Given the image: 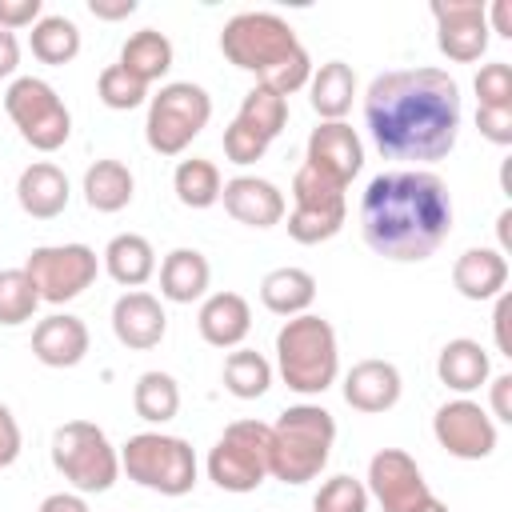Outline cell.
<instances>
[{
  "label": "cell",
  "mask_w": 512,
  "mask_h": 512,
  "mask_svg": "<svg viewBox=\"0 0 512 512\" xmlns=\"http://www.w3.org/2000/svg\"><path fill=\"white\" fill-rule=\"evenodd\" d=\"M460 116V84L440 68L380 72L364 92V124L388 160H444L456 148Z\"/></svg>",
  "instance_id": "1"
},
{
  "label": "cell",
  "mask_w": 512,
  "mask_h": 512,
  "mask_svg": "<svg viewBox=\"0 0 512 512\" xmlns=\"http://www.w3.org/2000/svg\"><path fill=\"white\" fill-rule=\"evenodd\" d=\"M452 232V196L436 172L396 168L368 180L360 196L364 244L396 264L428 260Z\"/></svg>",
  "instance_id": "2"
},
{
  "label": "cell",
  "mask_w": 512,
  "mask_h": 512,
  "mask_svg": "<svg viewBox=\"0 0 512 512\" xmlns=\"http://www.w3.org/2000/svg\"><path fill=\"white\" fill-rule=\"evenodd\" d=\"M268 444V476L284 484H308L324 472L336 440V420L320 404H292L276 416Z\"/></svg>",
  "instance_id": "3"
},
{
  "label": "cell",
  "mask_w": 512,
  "mask_h": 512,
  "mask_svg": "<svg viewBox=\"0 0 512 512\" xmlns=\"http://www.w3.org/2000/svg\"><path fill=\"white\" fill-rule=\"evenodd\" d=\"M276 368L284 384L300 396H320L324 388H332L340 372V348L332 324L312 312L284 320L276 332Z\"/></svg>",
  "instance_id": "4"
},
{
  "label": "cell",
  "mask_w": 512,
  "mask_h": 512,
  "mask_svg": "<svg viewBox=\"0 0 512 512\" xmlns=\"http://www.w3.org/2000/svg\"><path fill=\"white\" fill-rule=\"evenodd\" d=\"M120 472L148 492L160 496H188L196 488V452L184 436L164 432H136L120 448Z\"/></svg>",
  "instance_id": "5"
},
{
  "label": "cell",
  "mask_w": 512,
  "mask_h": 512,
  "mask_svg": "<svg viewBox=\"0 0 512 512\" xmlns=\"http://www.w3.org/2000/svg\"><path fill=\"white\" fill-rule=\"evenodd\" d=\"M52 468L84 496L108 492L120 476V452L108 444L104 428L92 420H68L52 432Z\"/></svg>",
  "instance_id": "6"
},
{
  "label": "cell",
  "mask_w": 512,
  "mask_h": 512,
  "mask_svg": "<svg viewBox=\"0 0 512 512\" xmlns=\"http://www.w3.org/2000/svg\"><path fill=\"white\" fill-rule=\"evenodd\" d=\"M212 120V96L192 80H172L148 100L144 140L160 156H180Z\"/></svg>",
  "instance_id": "7"
},
{
  "label": "cell",
  "mask_w": 512,
  "mask_h": 512,
  "mask_svg": "<svg viewBox=\"0 0 512 512\" xmlns=\"http://www.w3.org/2000/svg\"><path fill=\"white\" fill-rule=\"evenodd\" d=\"M296 48H300V40H296L292 24L280 20L276 12H236L220 28V52H224V60L236 64L240 72H252L256 80H264Z\"/></svg>",
  "instance_id": "8"
},
{
  "label": "cell",
  "mask_w": 512,
  "mask_h": 512,
  "mask_svg": "<svg viewBox=\"0 0 512 512\" xmlns=\"http://www.w3.org/2000/svg\"><path fill=\"white\" fill-rule=\"evenodd\" d=\"M4 112L16 124L20 140L36 152H56L72 136V112L60 92L40 76H16L4 92Z\"/></svg>",
  "instance_id": "9"
},
{
  "label": "cell",
  "mask_w": 512,
  "mask_h": 512,
  "mask_svg": "<svg viewBox=\"0 0 512 512\" xmlns=\"http://www.w3.org/2000/svg\"><path fill=\"white\" fill-rule=\"evenodd\" d=\"M268 444L264 420H232L208 452V480L224 492H256L268 480Z\"/></svg>",
  "instance_id": "10"
},
{
  "label": "cell",
  "mask_w": 512,
  "mask_h": 512,
  "mask_svg": "<svg viewBox=\"0 0 512 512\" xmlns=\"http://www.w3.org/2000/svg\"><path fill=\"white\" fill-rule=\"evenodd\" d=\"M24 272L36 284L40 300L68 304L84 288H92V280L100 272V256L88 244H40L28 252Z\"/></svg>",
  "instance_id": "11"
},
{
  "label": "cell",
  "mask_w": 512,
  "mask_h": 512,
  "mask_svg": "<svg viewBox=\"0 0 512 512\" xmlns=\"http://www.w3.org/2000/svg\"><path fill=\"white\" fill-rule=\"evenodd\" d=\"M436 444L456 460H484L496 452V420L468 396L448 400L432 416Z\"/></svg>",
  "instance_id": "12"
},
{
  "label": "cell",
  "mask_w": 512,
  "mask_h": 512,
  "mask_svg": "<svg viewBox=\"0 0 512 512\" xmlns=\"http://www.w3.org/2000/svg\"><path fill=\"white\" fill-rule=\"evenodd\" d=\"M368 492L380 500L384 512H420L432 500L420 464L404 448H380L368 460Z\"/></svg>",
  "instance_id": "13"
},
{
  "label": "cell",
  "mask_w": 512,
  "mask_h": 512,
  "mask_svg": "<svg viewBox=\"0 0 512 512\" xmlns=\"http://www.w3.org/2000/svg\"><path fill=\"white\" fill-rule=\"evenodd\" d=\"M436 44L448 60L472 64L488 52V8L480 0H436Z\"/></svg>",
  "instance_id": "14"
},
{
  "label": "cell",
  "mask_w": 512,
  "mask_h": 512,
  "mask_svg": "<svg viewBox=\"0 0 512 512\" xmlns=\"http://www.w3.org/2000/svg\"><path fill=\"white\" fill-rule=\"evenodd\" d=\"M312 168L336 176L340 184H352V176L364 168V144L352 124L344 120H320L308 136V160Z\"/></svg>",
  "instance_id": "15"
},
{
  "label": "cell",
  "mask_w": 512,
  "mask_h": 512,
  "mask_svg": "<svg viewBox=\"0 0 512 512\" xmlns=\"http://www.w3.org/2000/svg\"><path fill=\"white\" fill-rule=\"evenodd\" d=\"M112 332H116V340H120L124 348L148 352V348H156V344L164 340L168 316H164V308H160V300H156L152 292L132 288V292H124V296L112 304Z\"/></svg>",
  "instance_id": "16"
},
{
  "label": "cell",
  "mask_w": 512,
  "mask_h": 512,
  "mask_svg": "<svg viewBox=\"0 0 512 512\" xmlns=\"http://www.w3.org/2000/svg\"><path fill=\"white\" fill-rule=\"evenodd\" d=\"M224 212L248 228H272L284 220V192L264 176H232L220 188Z\"/></svg>",
  "instance_id": "17"
},
{
  "label": "cell",
  "mask_w": 512,
  "mask_h": 512,
  "mask_svg": "<svg viewBox=\"0 0 512 512\" xmlns=\"http://www.w3.org/2000/svg\"><path fill=\"white\" fill-rule=\"evenodd\" d=\"M88 324L72 312H52L32 328V356L48 368H76L88 356Z\"/></svg>",
  "instance_id": "18"
},
{
  "label": "cell",
  "mask_w": 512,
  "mask_h": 512,
  "mask_svg": "<svg viewBox=\"0 0 512 512\" xmlns=\"http://www.w3.org/2000/svg\"><path fill=\"white\" fill-rule=\"evenodd\" d=\"M400 392H404V380L392 360H360L344 376V400H348V408H356L364 416H380V412L396 408Z\"/></svg>",
  "instance_id": "19"
},
{
  "label": "cell",
  "mask_w": 512,
  "mask_h": 512,
  "mask_svg": "<svg viewBox=\"0 0 512 512\" xmlns=\"http://www.w3.org/2000/svg\"><path fill=\"white\" fill-rule=\"evenodd\" d=\"M68 196H72L68 176H64V168H56L52 160L28 164V168L20 172V180H16V200H20V208H24L32 220H56V216L68 208Z\"/></svg>",
  "instance_id": "20"
},
{
  "label": "cell",
  "mask_w": 512,
  "mask_h": 512,
  "mask_svg": "<svg viewBox=\"0 0 512 512\" xmlns=\"http://www.w3.org/2000/svg\"><path fill=\"white\" fill-rule=\"evenodd\" d=\"M452 284L464 300H496L508 292V256L500 248H468L452 264Z\"/></svg>",
  "instance_id": "21"
},
{
  "label": "cell",
  "mask_w": 512,
  "mask_h": 512,
  "mask_svg": "<svg viewBox=\"0 0 512 512\" xmlns=\"http://www.w3.org/2000/svg\"><path fill=\"white\" fill-rule=\"evenodd\" d=\"M196 328H200L204 344H212V348H240L244 336L252 332V308L240 292H212L200 304Z\"/></svg>",
  "instance_id": "22"
},
{
  "label": "cell",
  "mask_w": 512,
  "mask_h": 512,
  "mask_svg": "<svg viewBox=\"0 0 512 512\" xmlns=\"http://www.w3.org/2000/svg\"><path fill=\"white\" fill-rule=\"evenodd\" d=\"M436 376H440L444 388L468 396V392H476L480 384H488L492 360H488V352L480 348V340L456 336V340H448V344L440 348V356H436Z\"/></svg>",
  "instance_id": "23"
},
{
  "label": "cell",
  "mask_w": 512,
  "mask_h": 512,
  "mask_svg": "<svg viewBox=\"0 0 512 512\" xmlns=\"http://www.w3.org/2000/svg\"><path fill=\"white\" fill-rule=\"evenodd\" d=\"M208 280H212V264L196 248H172L160 264V296L172 304L200 300L208 292Z\"/></svg>",
  "instance_id": "24"
},
{
  "label": "cell",
  "mask_w": 512,
  "mask_h": 512,
  "mask_svg": "<svg viewBox=\"0 0 512 512\" xmlns=\"http://www.w3.org/2000/svg\"><path fill=\"white\" fill-rule=\"evenodd\" d=\"M312 300H316V276L304 272V268L284 264V268H272V272L260 280V304H264L272 316H284V320L304 316V312L312 308Z\"/></svg>",
  "instance_id": "25"
},
{
  "label": "cell",
  "mask_w": 512,
  "mask_h": 512,
  "mask_svg": "<svg viewBox=\"0 0 512 512\" xmlns=\"http://www.w3.org/2000/svg\"><path fill=\"white\" fill-rule=\"evenodd\" d=\"M132 192H136V180L124 160L104 156L84 172V204L92 212H120L132 204Z\"/></svg>",
  "instance_id": "26"
},
{
  "label": "cell",
  "mask_w": 512,
  "mask_h": 512,
  "mask_svg": "<svg viewBox=\"0 0 512 512\" xmlns=\"http://www.w3.org/2000/svg\"><path fill=\"white\" fill-rule=\"evenodd\" d=\"M104 272L120 284V288H140L152 280L156 272V252L140 232H120L108 240L104 248Z\"/></svg>",
  "instance_id": "27"
},
{
  "label": "cell",
  "mask_w": 512,
  "mask_h": 512,
  "mask_svg": "<svg viewBox=\"0 0 512 512\" xmlns=\"http://www.w3.org/2000/svg\"><path fill=\"white\" fill-rule=\"evenodd\" d=\"M308 92H312L308 96L312 100V112L320 120H344L348 108H352V96H356V72H352V64H344V60L320 64L312 72V80H308Z\"/></svg>",
  "instance_id": "28"
},
{
  "label": "cell",
  "mask_w": 512,
  "mask_h": 512,
  "mask_svg": "<svg viewBox=\"0 0 512 512\" xmlns=\"http://www.w3.org/2000/svg\"><path fill=\"white\" fill-rule=\"evenodd\" d=\"M128 76H136L140 84H156L168 68H172V40L156 28H140L124 40L120 60H116Z\"/></svg>",
  "instance_id": "29"
},
{
  "label": "cell",
  "mask_w": 512,
  "mask_h": 512,
  "mask_svg": "<svg viewBox=\"0 0 512 512\" xmlns=\"http://www.w3.org/2000/svg\"><path fill=\"white\" fill-rule=\"evenodd\" d=\"M28 44H32V56L40 64L60 68V64H72L80 56V28L68 16H40L32 24Z\"/></svg>",
  "instance_id": "30"
},
{
  "label": "cell",
  "mask_w": 512,
  "mask_h": 512,
  "mask_svg": "<svg viewBox=\"0 0 512 512\" xmlns=\"http://www.w3.org/2000/svg\"><path fill=\"white\" fill-rule=\"evenodd\" d=\"M220 168L204 156H192V160H180L176 172H172V192L184 208H212L220 200Z\"/></svg>",
  "instance_id": "31"
},
{
  "label": "cell",
  "mask_w": 512,
  "mask_h": 512,
  "mask_svg": "<svg viewBox=\"0 0 512 512\" xmlns=\"http://www.w3.org/2000/svg\"><path fill=\"white\" fill-rule=\"evenodd\" d=\"M132 408L140 420L148 424H164L180 412V384L168 376V372H140L136 388H132Z\"/></svg>",
  "instance_id": "32"
},
{
  "label": "cell",
  "mask_w": 512,
  "mask_h": 512,
  "mask_svg": "<svg viewBox=\"0 0 512 512\" xmlns=\"http://www.w3.org/2000/svg\"><path fill=\"white\" fill-rule=\"evenodd\" d=\"M236 120L272 144L288 124V100L280 92H272L268 84H252L248 96L240 100V116Z\"/></svg>",
  "instance_id": "33"
},
{
  "label": "cell",
  "mask_w": 512,
  "mask_h": 512,
  "mask_svg": "<svg viewBox=\"0 0 512 512\" xmlns=\"http://www.w3.org/2000/svg\"><path fill=\"white\" fill-rule=\"evenodd\" d=\"M268 384H272V364L260 352H252V348L228 352V360H224V388L236 400H256V396L268 392Z\"/></svg>",
  "instance_id": "34"
},
{
  "label": "cell",
  "mask_w": 512,
  "mask_h": 512,
  "mask_svg": "<svg viewBox=\"0 0 512 512\" xmlns=\"http://www.w3.org/2000/svg\"><path fill=\"white\" fill-rule=\"evenodd\" d=\"M348 184H340L336 176L312 168V164H300V172L292 176V200L296 208H348L344 200Z\"/></svg>",
  "instance_id": "35"
},
{
  "label": "cell",
  "mask_w": 512,
  "mask_h": 512,
  "mask_svg": "<svg viewBox=\"0 0 512 512\" xmlns=\"http://www.w3.org/2000/svg\"><path fill=\"white\" fill-rule=\"evenodd\" d=\"M36 304H40V292L28 280V272L24 268H4L0 272V324L16 328V324L32 320Z\"/></svg>",
  "instance_id": "36"
},
{
  "label": "cell",
  "mask_w": 512,
  "mask_h": 512,
  "mask_svg": "<svg viewBox=\"0 0 512 512\" xmlns=\"http://www.w3.org/2000/svg\"><path fill=\"white\" fill-rule=\"evenodd\" d=\"M344 220H348V208H292L288 236L296 244H324L344 228Z\"/></svg>",
  "instance_id": "37"
},
{
  "label": "cell",
  "mask_w": 512,
  "mask_h": 512,
  "mask_svg": "<svg viewBox=\"0 0 512 512\" xmlns=\"http://www.w3.org/2000/svg\"><path fill=\"white\" fill-rule=\"evenodd\" d=\"M96 96L112 112H132V108H140L148 100V84H140L136 76H128L120 64H108L100 72V80H96Z\"/></svg>",
  "instance_id": "38"
},
{
  "label": "cell",
  "mask_w": 512,
  "mask_h": 512,
  "mask_svg": "<svg viewBox=\"0 0 512 512\" xmlns=\"http://www.w3.org/2000/svg\"><path fill=\"white\" fill-rule=\"evenodd\" d=\"M316 512H368V488L356 476H332L312 500Z\"/></svg>",
  "instance_id": "39"
},
{
  "label": "cell",
  "mask_w": 512,
  "mask_h": 512,
  "mask_svg": "<svg viewBox=\"0 0 512 512\" xmlns=\"http://www.w3.org/2000/svg\"><path fill=\"white\" fill-rule=\"evenodd\" d=\"M480 108H512V68L504 60H492L472 80Z\"/></svg>",
  "instance_id": "40"
},
{
  "label": "cell",
  "mask_w": 512,
  "mask_h": 512,
  "mask_svg": "<svg viewBox=\"0 0 512 512\" xmlns=\"http://www.w3.org/2000/svg\"><path fill=\"white\" fill-rule=\"evenodd\" d=\"M308 80H312V56H308L304 48H296L288 60H280V64H276L264 80H256V84H268L272 92H280V96L288 100V96H292V92H300Z\"/></svg>",
  "instance_id": "41"
},
{
  "label": "cell",
  "mask_w": 512,
  "mask_h": 512,
  "mask_svg": "<svg viewBox=\"0 0 512 512\" xmlns=\"http://www.w3.org/2000/svg\"><path fill=\"white\" fill-rule=\"evenodd\" d=\"M264 152H268V140L256 136L252 128H244L240 120H232L224 128V156L232 164H256V160H264Z\"/></svg>",
  "instance_id": "42"
},
{
  "label": "cell",
  "mask_w": 512,
  "mask_h": 512,
  "mask_svg": "<svg viewBox=\"0 0 512 512\" xmlns=\"http://www.w3.org/2000/svg\"><path fill=\"white\" fill-rule=\"evenodd\" d=\"M476 128L484 140L508 148L512 144V108H476Z\"/></svg>",
  "instance_id": "43"
},
{
  "label": "cell",
  "mask_w": 512,
  "mask_h": 512,
  "mask_svg": "<svg viewBox=\"0 0 512 512\" xmlns=\"http://www.w3.org/2000/svg\"><path fill=\"white\" fill-rule=\"evenodd\" d=\"M44 16V0H0V28L16 32V28H32Z\"/></svg>",
  "instance_id": "44"
},
{
  "label": "cell",
  "mask_w": 512,
  "mask_h": 512,
  "mask_svg": "<svg viewBox=\"0 0 512 512\" xmlns=\"http://www.w3.org/2000/svg\"><path fill=\"white\" fill-rule=\"evenodd\" d=\"M20 448H24V436H20V424H16V416L8 412V404H0V468H8V464H16V456H20Z\"/></svg>",
  "instance_id": "45"
},
{
  "label": "cell",
  "mask_w": 512,
  "mask_h": 512,
  "mask_svg": "<svg viewBox=\"0 0 512 512\" xmlns=\"http://www.w3.org/2000/svg\"><path fill=\"white\" fill-rule=\"evenodd\" d=\"M488 404H492V420H500V424H512V372H504V376H496L492 380V392H488Z\"/></svg>",
  "instance_id": "46"
},
{
  "label": "cell",
  "mask_w": 512,
  "mask_h": 512,
  "mask_svg": "<svg viewBox=\"0 0 512 512\" xmlns=\"http://www.w3.org/2000/svg\"><path fill=\"white\" fill-rule=\"evenodd\" d=\"M508 312H512V296L500 292L496 296V316H492V332H496V348L504 356H512V340H508Z\"/></svg>",
  "instance_id": "47"
},
{
  "label": "cell",
  "mask_w": 512,
  "mask_h": 512,
  "mask_svg": "<svg viewBox=\"0 0 512 512\" xmlns=\"http://www.w3.org/2000/svg\"><path fill=\"white\" fill-rule=\"evenodd\" d=\"M88 12L96 20H124L136 12V0H88Z\"/></svg>",
  "instance_id": "48"
},
{
  "label": "cell",
  "mask_w": 512,
  "mask_h": 512,
  "mask_svg": "<svg viewBox=\"0 0 512 512\" xmlns=\"http://www.w3.org/2000/svg\"><path fill=\"white\" fill-rule=\"evenodd\" d=\"M36 512H88V504H84L80 492H52V496L40 500Z\"/></svg>",
  "instance_id": "49"
},
{
  "label": "cell",
  "mask_w": 512,
  "mask_h": 512,
  "mask_svg": "<svg viewBox=\"0 0 512 512\" xmlns=\"http://www.w3.org/2000/svg\"><path fill=\"white\" fill-rule=\"evenodd\" d=\"M16 68H20V44H16V32H4V28H0V80H8Z\"/></svg>",
  "instance_id": "50"
},
{
  "label": "cell",
  "mask_w": 512,
  "mask_h": 512,
  "mask_svg": "<svg viewBox=\"0 0 512 512\" xmlns=\"http://www.w3.org/2000/svg\"><path fill=\"white\" fill-rule=\"evenodd\" d=\"M488 32L512 40V8H508V0H496V4L488 8Z\"/></svg>",
  "instance_id": "51"
},
{
  "label": "cell",
  "mask_w": 512,
  "mask_h": 512,
  "mask_svg": "<svg viewBox=\"0 0 512 512\" xmlns=\"http://www.w3.org/2000/svg\"><path fill=\"white\" fill-rule=\"evenodd\" d=\"M508 224H512V208H504V212H500V220H496V232H500V252H504V256H508V248H512V228H508Z\"/></svg>",
  "instance_id": "52"
},
{
  "label": "cell",
  "mask_w": 512,
  "mask_h": 512,
  "mask_svg": "<svg viewBox=\"0 0 512 512\" xmlns=\"http://www.w3.org/2000/svg\"><path fill=\"white\" fill-rule=\"evenodd\" d=\"M420 512H448V504H440V500H436V496H432V500H428V504H424V508H420Z\"/></svg>",
  "instance_id": "53"
}]
</instances>
